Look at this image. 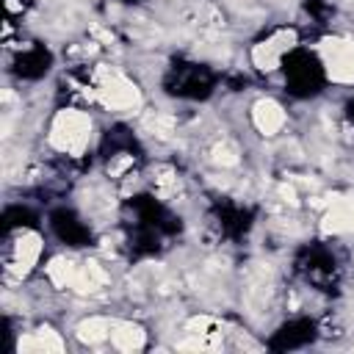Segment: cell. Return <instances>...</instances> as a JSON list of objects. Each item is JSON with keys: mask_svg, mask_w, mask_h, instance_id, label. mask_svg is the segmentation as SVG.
<instances>
[{"mask_svg": "<svg viewBox=\"0 0 354 354\" xmlns=\"http://www.w3.org/2000/svg\"><path fill=\"white\" fill-rule=\"evenodd\" d=\"M19 351H64V340L58 337V332L41 326L30 335H25L19 343H17Z\"/></svg>", "mask_w": 354, "mask_h": 354, "instance_id": "obj_10", "label": "cell"}, {"mask_svg": "<svg viewBox=\"0 0 354 354\" xmlns=\"http://www.w3.org/2000/svg\"><path fill=\"white\" fill-rule=\"evenodd\" d=\"M39 254H41V238L36 232H28V230L19 232L17 241H14V249H11V266H8V271L14 277H25L36 266Z\"/></svg>", "mask_w": 354, "mask_h": 354, "instance_id": "obj_5", "label": "cell"}, {"mask_svg": "<svg viewBox=\"0 0 354 354\" xmlns=\"http://www.w3.org/2000/svg\"><path fill=\"white\" fill-rule=\"evenodd\" d=\"M321 230L326 235H343V232H354V196H340L332 199L324 218H321Z\"/></svg>", "mask_w": 354, "mask_h": 354, "instance_id": "obj_6", "label": "cell"}, {"mask_svg": "<svg viewBox=\"0 0 354 354\" xmlns=\"http://www.w3.org/2000/svg\"><path fill=\"white\" fill-rule=\"evenodd\" d=\"M91 141V116L75 108H64L55 113L50 127V144L66 155H83Z\"/></svg>", "mask_w": 354, "mask_h": 354, "instance_id": "obj_1", "label": "cell"}, {"mask_svg": "<svg viewBox=\"0 0 354 354\" xmlns=\"http://www.w3.org/2000/svg\"><path fill=\"white\" fill-rule=\"evenodd\" d=\"M147 335L138 324H113L111 329V346L119 351H138L144 346Z\"/></svg>", "mask_w": 354, "mask_h": 354, "instance_id": "obj_9", "label": "cell"}, {"mask_svg": "<svg viewBox=\"0 0 354 354\" xmlns=\"http://www.w3.org/2000/svg\"><path fill=\"white\" fill-rule=\"evenodd\" d=\"M213 160H216L218 166H238V149H235L230 141H221V144H216V149H213Z\"/></svg>", "mask_w": 354, "mask_h": 354, "instance_id": "obj_13", "label": "cell"}, {"mask_svg": "<svg viewBox=\"0 0 354 354\" xmlns=\"http://www.w3.org/2000/svg\"><path fill=\"white\" fill-rule=\"evenodd\" d=\"M293 41H296V33H293V30H279V33H274L271 39L254 44V50H252L254 66L263 69V72L277 69V66H279V58L293 47Z\"/></svg>", "mask_w": 354, "mask_h": 354, "instance_id": "obj_4", "label": "cell"}, {"mask_svg": "<svg viewBox=\"0 0 354 354\" xmlns=\"http://www.w3.org/2000/svg\"><path fill=\"white\" fill-rule=\"evenodd\" d=\"M94 97L111 111H130V108H138V102H141V94H138L136 83L127 80L122 72H116L111 66H100L97 69V91H94Z\"/></svg>", "mask_w": 354, "mask_h": 354, "instance_id": "obj_2", "label": "cell"}, {"mask_svg": "<svg viewBox=\"0 0 354 354\" xmlns=\"http://www.w3.org/2000/svg\"><path fill=\"white\" fill-rule=\"evenodd\" d=\"M75 274H77V266L69 257H53L50 266H47V279L55 288H72Z\"/></svg>", "mask_w": 354, "mask_h": 354, "instance_id": "obj_11", "label": "cell"}, {"mask_svg": "<svg viewBox=\"0 0 354 354\" xmlns=\"http://www.w3.org/2000/svg\"><path fill=\"white\" fill-rule=\"evenodd\" d=\"M130 163H133L130 158H116V160L108 166V174H111V177H119V174H122V171H124Z\"/></svg>", "mask_w": 354, "mask_h": 354, "instance_id": "obj_14", "label": "cell"}, {"mask_svg": "<svg viewBox=\"0 0 354 354\" xmlns=\"http://www.w3.org/2000/svg\"><path fill=\"white\" fill-rule=\"evenodd\" d=\"M321 55L326 64V75L335 83H354V44L346 39H324Z\"/></svg>", "mask_w": 354, "mask_h": 354, "instance_id": "obj_3", "label": "cell"}, {"mask_svg": "<svg viewBox=\"0 0 354 354\" xmlns=\"http://www.w3.org/2000/svg\"><path fill=\"white\" fill-rule=\"evenodd\" d=\"M285 119L288 116H285L282 105L274 100H257L252 105V122H254L257 133H263V136H277L285 127Z\"/></svg>", "mask_w": 354, "mask_h": 354, "instance_id": "obj_7", "label": "cell"}, {"mask_svg": "<svg viewBox=\"0 0 354 354\" xmlns=\"http://www.w3.org/2000/svg\"><path fill=\"white\" fill-rule=\"evenodd\" d=\"M111 329H113V324L108 318H88L77 326V337L83 343L94 346V343H102L105 337H111Z\"/></svg>", "mask_w": 354, "mask_h": 354, "instance_id": "obj_12", "label": "cell"}, {"mask_svg": "<svg viewBox=\"0 0 354 354\" xmlns=\"http://www.w3.org/2000/svg\"><path fill=\"white\" fill-rule=\"evenodd\" d=\"M105 282H108L105 268H102L100 263L88 260V263L77 266V274H75V279H72V290L80 293V296H88V293H94L97 288H102Z\"/></svg>", "mask_w": 354, "mask_h": 354, "instance_id": "obj_8", "label": "cell"}]
</instances>
